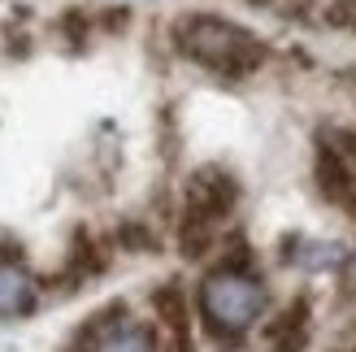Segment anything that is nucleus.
Wrapping results in <instances>:
<instances>
[{
  "label": "nucleus",
  "instance_id": "nucleus-2",
  "mask_svg": "<svg viewBox=\"0 0 356 352\" xmlns=\"http://www.w3.org/2000/svg\"><path fill=\"white\" fill-rule=\"evenodd\" d=\"M200 309H204V318L218 335H239V330H248L261 318L265 291H261L257 278L243 274V270H218V274H209L204 287H200Z\"/></svg>",
  "mask_w": 356,
  "mask_h": 352
},
{
  "label": "nucleus",
  "instance_id": "nucleus-5",
  "mask_svg": "<svg viewBox=\"0 0 356 352\" xmlns=\"http://www.w3.org/2000/svg\"><path fill=\"white\" fill-rule=\"evenodd\" d=\"M35 305V283L17 261H0V318L13 313H31Z\"/></svg>",
  "mask_w": 356,
  "mask_h": 352
},
{
  "label": "nucleus",
  "instance_id": "nucleus-1",
  "mask_svg": "<svg viewBox=\"0 0 356 352\" xmlns=\"http://www.w3.org/2000/svg\"><path fill=\"white\" fill-rule=\"evenodd\" d=\"M174 44L187 52L191 61H200L204 70L222 79H243L265 61V44L252 31H243L235 22H222V17L209 13H191L174 26Z\"/></svg>",
  "mask_w": 356,
  "mask_h": 352
},
{
  "label": "nucleus",
  "instance_id": "nucleus-7",
  "mask_svg": "<svg viewBox=\"0 0 356 352\" xmlns=\"http://www.w3.org/2000/svg\"><path fill=\"white\" fill-rule=\"evenodd\" d=\"M152 305H156V313H161V322L174 330L178 348H187V326H191V318H187V296L178 291V287H161V291L152 296Z\"/></svg>",
  "mask_w": 356,
  "mask_h": 352
},
{
  "label": "nucleus",
  "instance_id": "nucleus-4",
  "mask_svg": "<svg viewBox=\"0 0 356 352\" xmlns=\"http://www.w3.org/2000/svg\"><path fill=\"white\" fill-rule=\"evenodd\" d=\"M305 339H309V305L296 301L291 309H282L278 318L265 330V344L270 352H305Z\"/></svg>",
  "mask_w": 356,
  "mask_h": 352
},
{
  "label": "nucleus",
  "instance_id": "nucleus-3",
  "mask_svg": "<svg viewBox=\"0 0 356 352\" xmlns=\"http://www.w3.org/2000/svg\"><path fill=\"white\" fill-rule=\"evenodd\" d=\"M235 200H239L235 179H230L226 170H218V166H204V170H195L187 179V209H183V214L204 218V222L218 226L230 209H235Z\"/></svg>",
  "mask_w": 356,
  "mask_h": 352
},
{
  "label": "nucleus",
  "instance_id": "nucleus-6",
  "mask_svg": "<svg viewBox=\"0 0 356 352\" xmlns=\"http://www.w3.org/2000/svg\"><path fill=\"white\" fill-rule=\"evenodd\" d=\"M87 352H156L152 335L135 322H113V326H100L92 335V348Z\"/></svg>",
  "mask_w": 356,
  "mask_h": 352
}]
</instances>
